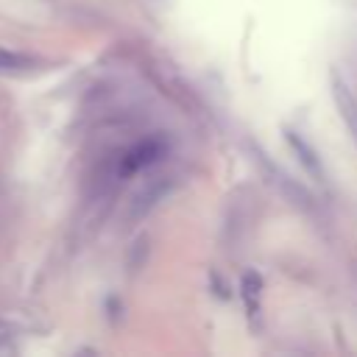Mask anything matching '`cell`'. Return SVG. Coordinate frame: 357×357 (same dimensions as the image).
I'll list each match as a JSON object with an SVG mask.
<instances>
[{
  "label": "cell",
  "instance_id": "cell-1",
  "mask_svg": "<svg viewBox=\"0 0 357 357\" xmlns=\"http://www.w3.org/2000/svg\"><path fill=\"white\" fill-rule=\"evenodd\" d=\"M332 98H335V103H337V109H340L343 123L349 126L351 137L357 139V98L349 92V86L343 84L340 75H332Z\"/></svg>",
  "mask_w": 357,
  "mask_h": 357
},
{
  "label": "cell",
  "instance_id": "cell-2",
  "mask_svg": "<svg viewBox=\"0 0 357 357\" xmlns=\"http://www.w3.org/2000/svg\"><path fill=\"white\" fill-rule=\"evenodd\" d=\"M25 67H31V59L28 56L0 47V73H17V70H25Z\"/></svg>",
  "mask_w": 357,
  "mask_h": 357
},
{
  "label": "cell",
  "instance_id": "cell-3",
  "mask_svg": "<svg viewBox=\"0 0 357 357\" xmlns=\"http://www.w3.org/2000/svg\"><path fill=\"white\" fill-rule=\"evenodd\" d=\"M11 343H14V326L0 318V351L11 349Z\"/></svg>",
  "mask_w": 357,
  "mask_h": 357
}]
</instances>
